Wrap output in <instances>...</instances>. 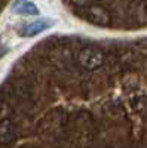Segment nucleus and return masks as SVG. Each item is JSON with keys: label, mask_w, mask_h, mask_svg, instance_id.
Returning a JSON list of instances; mask_svg holds the SVG:
<instances>
[{"label": "nucleus", "mask_w": 147, "mask_h": 148, "mask_svg": "<svg viewBox=\"0 0 147 148\" xmlns=\"http://www.w3.org/2000/svg\"><path fill=\"white\" fill-rule=\"evenodd\" d=\"M9 52V49H8V46L6 45H3V42H2V39H0V59H2L6 53Z\"/></svg>", "instance_id": "5"}, {"label": "nucleus", "mask_w": 147, "mask_h": 148, "mask_svg": "<svg viewBox=\"0 0 147 148\" xmlns=\"http://www.w3.org/2000/svg\"><path fill=\"white\" fill-rule=\"evenodd\" d=\"M55 25V19L52 18H39L36 21H31L28 24H26L19 31L18 34L21 37H34V36H39L43 31L52 28Z\"/></svg>", "instance_id": "1"}, {"label": "nucleus", "mask_w": 147, "mask_h": 148, "mask_svg": "<svg viewBox=\"0 0 147 148\" xmlns=\"http://www.w3.org/2000/svg\"><path fill=\"white\" fill-rule=\"evenodd\" d=\"M89 16H91V19H94L97 22H106V21H108L107 12L104 9H101V8H91Z\"/></svg>", "instance_id": "4"}, {"label": "nucleus", "mask_w": 147, "mask_h": 148, "mask_svg": "<svg viewBox=\"0 0 147 148\" xmlns=\"http://www.w3.org/2000/svg\"><path fill=\"white\" fill-rule=\"evenodd\" d=\"M77 59H79V64L88 70H95L98 67H101V64L104 62L103 53L94 47H86L83 51H80Z\"/></svg>", "instance_id": "2"}, {"label": "nucleus", "mask_w": 147, "mask_h": 148, "mask_svg": "<svg viewBox=\"0 0 147 148\" xmlns=\"http://www.w3.org/2000/svg\"><path fill=\"white\" fill-rule=\"evenodd\" d=\"M12 12L19 14V15H31V16H34V15H39V8L33 2H30V0H26V2H22L15 9H12Z\"/></svg>", "instance_id": "3"}]
</instances>
